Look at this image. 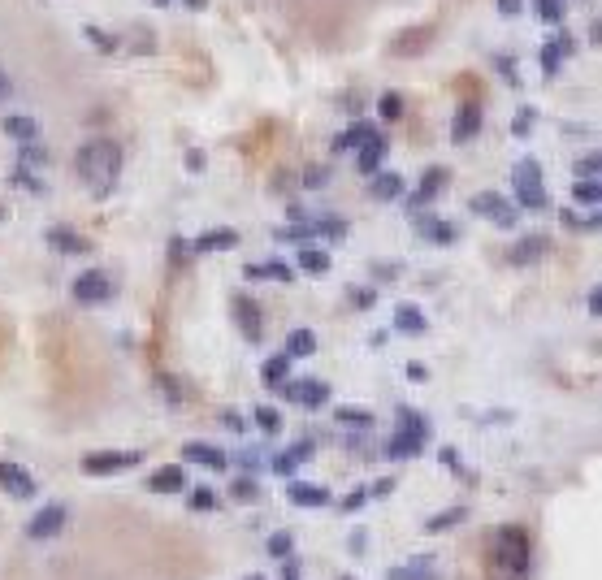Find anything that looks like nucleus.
<instances>
[{
	"instance_id": "obj_1",
	"label": "nucleus",
	"mask_w": 602,
	"mask_h": 580,
	"mask_svg": "<svg viewBox=\"0 0 602 580\" xmlns=\"http://www.w3.org/2000/svg\"><path fill=\"white\" fill-rule=\"evenodd\" d=\"M74 169L91 195H109L122 178V148L113 139H87L74 156Z\"/></svg>"
},
{
	"instance_id": "obj_2",
	"label": "nucleus",
	"mask_w": 602,
	"mask_h": 580,
	"mask_svg": "<svg viewBox=\"0 0 602 580\" xmlns=\"http://www.w3.org/2000/svg\"><path fill=\"white\" fill-rule=\"evenodd\" d=\"M490 559H494V568H499L503 576H529V568H533L529 533L516 529V524H503V529L494 533V542H490Z\"/></svg>"
},
{
	"instance_id": "obj_3",
	"label": "nucleus",
	"mask_w": 602,
	"mask_h": 580,
	"mask_svg": "<svg viewBox=\"0 0 602 580\" xmlns=\"http://www.w3.org/2000/svg\"><path fill=\"white\" fill-rule=\"evenodd\" d=\"M512 182H516V208H529V213H542L546 208V182H542V169L538 161H520L512 169Z\"/></svg>"
},
{
	"instance_id": "obj_4",
	"label": "nucleus",
	"mask_w": 602,
	"mask_h": 580,
	"mask_svg": "<svg viewBox=\"0 0 602 580\" xmlns=\"http://www.w3.org/2000/svg\"><path fill=\"white\" fill-rule=\"evenodd\" d=\"M473 213H481L490 226H499V230H512L520 208L507 200V195H499V191H481V195H473Z\"/></svg>"
},
{
	"instance_id": "obj_5",
	"label": "nucleus",
	"mask_w": 602,
	"mask_h": 580,
	"mask_svg": "<svg viewBox=\"0 0 602 580\" xmlns=\"http://www.w3.org/2000/svg\"><path fill=\"white\" fill-rule=\"evenodd\" d=\"M135 464H143L139 451H91V455H83L87 477H117V472H126Z\"/></svg>"
},
{
	"instance_id": "obj_6",
	"label": "nucleus",
	"mask_w": 602,
	"mask_h": 580,
	"mask_svg": "<svg viewBox=\"0 0 602 580\" xmlns=\"http://www.w3.org/2000/svg\"><path fill=\"white\" fill-rule=\"evenodd\" d=\"M65 524H70V507H65V503H48V507H39L35 516H31V524H26V537H31V542H48V537L65 533Z\"/></svg>"
},
{
	"instance_id": "obj_7",
	"label": "nucleus",
	"mask_w": 602,
	"mask_h": 580,
	"mask_svg": "<svg viewBox=\"0 0 602 580\" xmlns=\"http://www.w3.org/2000/svg\"><path fill=\"white\" fill-rule=\"evenodd\" d=\"M0 490H5L9 498H35L39 485H35V477L22 464H13V459L0 455Z\"/></svg>"
},
{
	"instance_id": "obj_8",
	"label": "nucleus",
	"mask_w": 602,
	"mask_h": 580,
	"mask_svg": "<svg viewBox=\"0 0 602 580\" xmlns=\"http://www.w3.org/2000/svg\"><path fill=\"white\" fill-rule=\"evenodd\" d=\"M113 295V282H109V273H100V269H87V273H78L74 278V299L78 303H104Z\"/></svg>"
},
{
	"instance_id": "obj_9",
	"label": "nucleus",
	"mask_w": 602,
	"mask_h": 580,
	"mask_svg": "<svg viewBox=\"0 0 602 580\" xmlns=\"http://www.w3.org/2000/svg\"><path fill=\"white\" fill-rule=\"evenodd\" d=\"M234 321H239L243 338L247 342H260L265 338V316H260V303L252 295H234Z\"/></svg>"
},
{
	"instance_id": "obj_10",
	"label": "nucleus",
	"mask_w": 602,
	"mask_h": 580,
	"mask_svg": "<svg viewBox=\"0 0 602 580\" xmlns=\"http://www.w3.org/2000/svg\"><path fill=\"white\" fill-rule=\"evenodd\" d=\"M282 386H286V381H282ZM286 399H291V403H304V407H325V399H330V386H325V381H317V377L291 381V386H286Z\"/></svg>"
},
{
	"instance_id": "obj_11",
	"label": "nucleus",
	"mask_w": 602,
	"mask_h": 580,
	"mask_svg": "<svg viewBox=\"0 0 602 580\" xmlns=\"http://www.w3.org/2000/svg\"><path fill=\"white\" fill-rule=\"evenodd\" d=\"M481 122H486L481 104H464V109L455 113V122H451V139H455V143H473V139L481 135Z\"/></svg>"
},
{
	"instance_id": "obj_12",
	"label": "nucleus",
	"mask_w": 602,
	"mask_h": 580,
	"mask_svg": "<svg viewBox=\"0 0 602 580\" xmlns=\"http://www.w3.org/2000/svg\"><path fill=\"white\" fill-rule=\"evenodd\" d=\"M182 459H187V464H200V468H213V472L230 468L226 455H221L213 442H187V446H182Z\"/></svg>"
},
{
	"instance_id": "obj_13",
	"label": "nucleus",
	"mask_w": 602,
	"mask_h": 580,
	"mask_svg": "<svg viewBox=\"0 0 602 580\" xmlns=\"http://www.w3.org/2000/svg\"><path fill=\"white\" fill-rule=\"evenodd\" d=\"M546 252H551V239H542V234H529V239H520L512 252H507V260H512V265H538Z\"/></svg>"
},
{
	"instance_id": "obj_14",
	"label": "nucleus",
	"mask_w": 602,
	"mask_h": 580,
	"mask_svg": "<svg viewBox=\"0 0 602 580\" xmlns=\"http://www.w3.org/2000/svg\"><path fill=\"white\" fill-rule=\"evenodd\" d=\"M356 152H360V156H356L360 174H377V169H382V161H386V152H390V143H386L382 135H373V139H364Z\"/></svg>"
},
{
	"instance_id": "obj_15",
	"label": "nucleus",
	"mask_w": 602,
	"mask_h": 580,
	"mask_svg": "<svg viewBox=\"0 0 602 580\" xmlns=\"http://www.w3.org/2000/svg\"><path fill=\"white\" fill-rule=\"evenodd\" d=\"M572 52H577L572 35H568V31H559V35H555V44H546V48H542V70H546V78L559 74V65H564V57H572Z\"/></svg>"
},
{
	"instance_id": "obj_16",
	"label": "nucleus",
	"mask_w": 602,
	"mask_h": 580,
	"mask_svg": "<svg viewBox=\"0 0 602 580\" xmlns=\"http://www.w3.org/2000/svg\"><path fill=\"white\" fill-rule=\"evenodd\" d=\"M286 498H291L295 507H325L330 503V490H325V485H308V481H291L286 485Z\"/></svg>"
},
{
	"instance_id": "obj_17",
	"label": "nucleus",
	"mask_w": 602,
	"mask_h": 580,
	"mask_svg": "<svg viewBox=\"0 0 602 580\" xmlns=\"http://www.w3.org/2000/svg\"><path fill=\"white\" fill-rule=\"evenodd\" d=\"M442 187H447V169H425V178H421V187L412 191V208H425L429 200H438Z\"/></svg>"
},
{
	"instance_id": "obj_18",
	"label": "nucleus",
	"mask_w": 602,
	"mask_h": 580,
	"mask_svg": "<svg viewBox=\"0 0 602 580\" xmlns=\"http://www.w3.org/2000/svg\"><path fill=\"white\" fill-rule=\"evenodd\" d=\"M182 485H187V472H182V464L156 468L152 477H148V490H152V494H178Z\"/></svg>"
},
{
	"instance_id": "obj_19",
	"label": "nucleus",
	"mask_w": 602,
	"mask_h": 580,
	"mask_svg": "<svg viewBox=\"0 0 602 580\" xmlns=\"http://www.w3.org/2000/svg\"><path fill=\"white\" fill-rule=\"evenodd\" d=\"M230 247H239V234H234V230H208V234H200V239L191 243V252L208 256V252H230Z\"/></svg>"
},
{
	"instance_id": "obj_20",
	"label": "nucleus",
	"mask_w": 602,
	"mask_h": 580,
	"mask_svg": "<svg viewBox=\"0 0 602 580\" xmlns=\"http://www.w3.org/2000/svg\"><path fill=\"white\" fill-rule=\"evenodd\" d=\"M421 446H425V433H416V429H399L395 438H390L386 455H390V459H412V455H421Z\"/></svg>"
},
{
	"instance_id": "obj_21",
	"label": "nucleus",
	"mask_w": 602,
	"mask_h": 580,
	"mask_svg": "<svg viewBox=\"0 0 602 580\" xmlns=\"http://www.w3.org/2000/svg\"><path fill=\"white\" fill-rule=\"evenodd\" d=\"M390 580H438L434 559H429V555H416L412 563H399V568H390Z\"/></svg>"
},
{
	"instance_id": "obj_22",
	"label": "nucleus",
	"mask_w": 602,
	"mask_h": 580,
	"mask_svg": "<svg viewBox=\"0 0 602 580\" xmlns=\"http://www.w3.org/2000/svg\"><path fill=\"white\" fill-rule=\"evenodd\" d=\"M369 191H373V200H399L403 195V178L399 174H390V169H377V174H369Z\"/></svg>"
},
{
	"instance_id": "obj_23",
	"label": "nucleus",
	"mask_w": 602,
	"mask_h": 580,
	"mask_svg": "<svg viewBox=\"0 0 602 580\" xmlns=\"http://www.w3.org/2000/svg\"><path fill=\"white\" fill-rule=\"evenodd\" d=\"M373 135H377V126H373V122H356V126H347L343 135L334 139V152H338V156H343V152H356L360 143H364V139H373Z\"/></svg>"
},
{
	"instance_id": "obj_24",
	"label": "nucleus",
	"mask_w": 602,
	"mask_h": 580,
	"mask_svg": "<svg viewBox=\"0 0 602 580\" xmlns=\"http://www.w3.org/2000/svg\"><path fill=\"white\" fill-rule=\"evenodd\" d=\"M0 126H5V135L18 139V143H35L39 139V122H35V117H26V113H13Z\"/></svg>"
},
{
	"instance_id": "obj_25",
	"label": "nucleus",
	"mask_w": 602,
	"mask_h": 580,
	"mask_svg": "<svg viewBox=\"0 0 602 580\" xmlns=\"http://www.w3.org/2000/svg\"><path fill=\"white\" fill-rule=\"evenodd\" d=\"M304 459H312V442H299V446H291V451H282V455H273V472H282V477H291V472L304 464Z\"/></svg>"
},
{
	"instance_id": "obj_26",
	"label": "nucleus",
	"mask_w": 602,
	"mask_h": 580,
	"mask_svg": "<svg viewBox=\"0 0 602 580\" xmlns=\"http://www.w3.org/2000/svg\"><path fill=\"white\" fill-rule=\"evenodd\" d=\"M48 243H52V252H70V256H83L87 252V239H83V234H74V230H48Z\"/></svg>"
},
{
	"instance_id": "obj_27",
	"label": "nucleus",
	"mask_w": 602,
	"mask_h": 580,
	"mask_svg": "<svg viewBox=\"0 0 602 580\" xmlns=\"http://www.w3.org/2000/svg\"><path fill=\"white\" fill-rule=\"evenodd\" d=\"M395 329L399 334H425V312L416 303H399L395 308Z\"/></svg>"
},
{
	"instance_id": "obj_28",
	"label": "nucleus",
	"mask_w": 602,
	"mask_h": 580,
	"mask_svg": "<svg viewBox=\"0 0 602 580\" xmlns=\"http://www.w3.org/2000/svg\"><path fill=\"white\" fill-rule=\"evenodd\" d=\"M312 351H317V334H312V329H291V334H286V355H291V360H308Z\"/></svg>"
},
{
	"instance_id": "obj_29",
	"label": "nucleus",
	"mask_w": 602,
	"mask_h": 580,
	"mask_svg": "<svg viewBox=\"0 0 602 580\" xmlns=\"http://www.w3.org/2000/svg\"><path fill=\"white\" fill-rule=\"evenodd\" d=\"M286 373H291V355L278 351V355H269V360H265V368H260V381H265V386H282Z\"/></svg>"
},
{
	"instance_id": "obj_30",
	"label": "nucleus",
	"mask_w": 602,
	"mask_h": 580,
	"mask_svg": "<svg viewBox=\"0 0 602 580\" xmlns=\"http://www.w3.org/2000/svg\"><path fill=\"white\" fill-rule=\"evenodd\" d=\"M247 278H252V282H291V265H282V260H269V265H247Z\"/></svg>"
},
{
	"instance_id": "obj_31",
	"label": "nucleus",
	"mask_w": 602,
	"mask_h": 580,
	"mask_svg": "<svg viewBox=\"0 0 602 580\" xmlns=\"http://www.w3.org/2000/svg\"><path fill=\"white\" fill-rule=\"evenodd\" d=\"M416 230H421L429 243H455V226H447V221H438V217H416Z\"/></svg>"
},
{
	"instance_id": "obj_32",
	"label": "nucleus",
	"mask_w": 602,
	"mask_h": 580,
	"mask_svg": "<svg viewBox=\"0 0 602 580\" xmlns=\"http://www.w3.org/2000/svg\"><path fill=\"white\" fill-rule=\"evenodd\" d=\"M299 269L312 273V278H321V273H330V256H325L321 247H304V252H299Z\"/></svg>"
},
{
	"instance_id": "obj_33",
	"label": "nucleus",
	"mask_w": 602,
	"mask_h": 580,
	"mask_svg": "<svg viewBox=\"0 0 602 580\" xmlns=\"http://www.w3.org/2000/svg\"><path fill=\"white\" fill-rule=\"evenodd\" d=\"M464 520H468V507H451V511H438V516H429L425 529H429V533H447V529H455V524H464Z\"/></svg>"
},
{
	"instance_id": "obj_34",
	"label": "nucleus",
	"mask_w": 602,
	"mask_h": 580,
	"mask_svg": "<svg viewBox=\"0 0 602 580\" xmlns=\"http://www.w3.org/2000/svg\"><path fill=\"white\" fill-rule=\"evenodd\" d=\"M44 165H48V152L39 148V139H35V143H22L18 169H26V174H35V169H44Z\"/></svg>"
},
{
	"instance_id": "obj_35",
	"label": "nucleus",
	"mask_w": 602,
	"mask_h": 580,
	"mask_svg": "<svg viewBox=\"0 0 602 580\" xmlns=\"http://www.w3.org/2000/svg\"><path fill=\"white\" fill-rule=\"evenodd\" d=\"M572 200L585 204V208H598V200H602L598 178H577V187H572Z\"/></svg>"
},
{
	"instance_id": "obj_36",
	"label": "nucleus",
	"mask_w": 602,
	"mask_h": 580,
	"mask_svg": "<svg viewBox=\"0 0 602 580\" xmlns=\"http://www.w3.org/2000/svg\"><path fill=\"white\" fill-rule=\"evenodd\" d=\"M338 425H356V429H373V412H364V407H338L334 412Z\"/></svg>"
},
{
	"instance_id": "obj_37",
	"label": "nucleus",
	"mask_w": 602,
	"mask_h": 580,
	"mask_svg": "<svg viewBox=\"0 0 602 580\" xmlns=\"http://www.w3.org/2000/svg\"><path fill=\"white\" fill-rule=\"evenodd\" d=\"M564 13H568V0H538V18L542 22H564Z\"/></svg>"
},
{
	"instance_id": "obj_38",
	"label": "nucleus",
	"mask_w": 602,
	"mask_h": 580,
	"mask_svg": "<svg viewBox=\"0 0 602 580\" xmlns=\"http://www.w3.org/2000/svg\"><path fill=\"white\" fill-rule=\"evenodd\" d=\"M377 109H382L386 122H399V117H403V96H399V91H386V96L377 100Z\"/></svg>"
},
{
	"instance_id": "obj_39",
	"label": "nucleus",
	"mask_w": 602,
	"mask_h": 580,
	"mask_svg": "<svg viewBox=\"0 0 602 580\" xmlns=\"http://www.w3.org/2000/svg\"><path fill=\"white\" fill-rule=\"evenodd\" d=\"M83 35H87V44L91 48H100V52H117V39L109 31H100V26H83Z\"/></svg>"
},
{
	"instance_id": "obj_40",
	"label": "nucleus",
	"mask_w": 602,
	"mask_h": 580,
	"mask_svg": "<svg viewBox=\"0 0 602 580\" xmlns=\"http://www.w3.org/2000/svg\"><path fill=\"white\" fill-rule=\"evenodd\" d=\"M252 420H256V425L265 429V433H278V429H282V412H273V407H256Z\"/></svg>"
},
{
	"instance_id": "obj_41",
	"label": "nucleus",
	"mask_w": 602,
	"mask_h": 580,
	"mask_svg": "<svg viewBox=\"0 0 602 580\" xmlns=\"http://www.w3.org/2000/svg\"><path fill=\"white\" fill-rule=\"evenodd\" d=\"M265 550H269L273 559H286V555H291V550H295V537H291V533H273Z\"/></svg>"
},
{
	"instance_id": "obj_42",
	"label": "nucleus",
	"mask_w": 602,
	"mask_h": 580,
	"mask_svg": "<svg viewBox=\"0 0 602 580\" xmlns=\"http://www.w3.org/2000/svg\"><path fill=\"white\" fill-rule=\"evenodd\" d=\"M399 429H416V433H429V420L412 407H399Z\"/></svg>"
},
{
	"instance_id": "obj_43",
	"label": "nucleus",
	"mask_w": 602,
	"mask_h": 580,
	"mask_svg": "<svg viewBox=\"0 0 602 580\" xmlns=\"http://www.w3.org/2000/svg\"><path fill=\"white\" fill-rule=\"evenodd\" d=\"M213 507H217V494H213V490H204V485H200V490L191 494V511H213Z\"/></svg>"
},
{
	"instance_id": "obj_44",
	"label": "nucleus",
	"mask_w": 602,
	"mask_h": 580,
	"mask_svg": "<svg viewBox=\"0 0 602 580\" xmlns=\"http://www.w3.org/2000/svg\"><path fill=\"white\" fill-rule=\"evenodd\" d=\"M221 425H226L230 433H247V416L234 412V407H226V412H221Z\"/></svg>"
},
{
	"instance_id": "obj_45",
	"label": "nucleus",
	"mask_w": 602,
	"mask_h": 580,
	"mask_svg": "<svg viewBox=\"0 0 602 580\" xmlns=\"http://www.w3.org/2000/svg\"><path fill=\"white\" fill-rule=\"evenodd\" d=\"M325 182H330V169H325V165H312L304 174V187H325Z\"/></svg>"
},
{
	"instance_id": "obj_46",
	"label": "nucleus",
	"mask_w": 602,
	"mask_h": 580,
	"mask_svg": "<svg viewBox=\"0 0 602 580\" xmlns=\"http://www.w3.org/2000/svg\"><path fill=\"white\" fill-rule=\"evenodd\" d=\"M230 494L239 498V503H256V485L247 481V477H243V481H234V490H230Z\"/></svg>"
},
{
	"instance_id": "obj_47",
	"label": "nucleus",
	"mask_w": 602,
	"mask_h": 580,
	"mask_svg": "<svg viewBox=\"0 0 602 580\" xmlns=\"http://www.w3.org/2000/svg\"><path fill=\"white\" fill-rule=\"evenodd\" d=\"M577 178H598V152H590L585 161H577Z\"/></svg>"
},
{
	"instance_id": "obj_48",
	"label": "nucleus",
	"mask_w": 602,
	"mask_h": 580,
	"mask_svg": "<svg viewBox=\"0 0 602 580\" xmlns=\"http://www.w3.org/2000/svg\"><path fill=\"white\" fill-rule=\"evenodd\" d=\"M364 503H369V490H356V494H347V498H343V511H360Z\"/></svg>"
},
{
	"instance_id": "obj_49",
	"label": "nucleus",
	"mask_w": 602,
	"mask_h": 580,
	"mask_svg": "<svg viewBox=\"0 0 602 580\" xmlns=\"http://www.w3.org/2000/svg\"><path fill=\"white\" fill-rule=\"evenodd\" d=\"M161 390H165L161 399H169V403H182V394H178V381H174V377H161Z\"/></svg>"
},
{
	"instance_id": "obj_50",
	"label": "nucleus",
	"mask_w": 602,
	"mask_h": 580,
	"mask_svg": "<svg viewBox=\"0 0 602 580\" xmlns=\"http://www.w3.org/2000/svg\"><path fill=\"white\" fill-rule=\"evenodd\" d=\"M390 490H395V481L382 477V481H373V485H369V498H386Z\"/></svg>"
},
{
	"instance_id": "obj_51",
	"label": "nucleus",
	"mask_w": 602,
	"mask_h": 580,
	"mask_svg": "<svg viewBox=\"0 0 602 580\" xmlns=\"http://www.w3.org/2000/svg\"><path fill=\"white\" fill-rule=\"evenodd\" d=\"M520 9H525V0H499V13H507V18L520 13Z\"/></svg>"
},
{
	"instance_id": "obj_52",
	"label": "nucleus",
	"mask_w": 602,
	"mask_h": 580,
	"mask_svg": "<svg viewBox=\"0 0 602 580\" xmlns=\"http://www.w3.org/2000/svg\"><path fill=\"white\" fill-rule=\"evenodd\" d=\"M282 580H299V563L286 555V568H282Z\"/></svg>"
},
{
	"instance_id": "obj_53",
	"label": "nucleus",
	"mask_w": 602,
	"mask_h": 580,
	"mask_svg": "<svg viewBox=\"0 0 602 580\" xmlns=\"http://www.w3.org/2000/svg\"><path fill=\"white\" fill-rule=\"evenodd\" d=\"M377 295H369V290H356V295H351V303H356V308H369Z\"/></svg>"
},
{
	"instance_id": "obj_54",
	"label": "nucleus",
	"mask_w": 602,
	"mask_h": 580,
	"mask_svg": "<svg viewBox=\"0 0 602 580\" xmlns=\"http://www.w3.org/2000/svg\"><path fill=\"white\" fill-rule=\"evenodd\" d=\"M187 169H191V174H200V169H204V156H200V152H187Z\"/></svg>"
},
{
	"instance_id": "obj_55",
	"label": "nucleus",
	"mask_w": 602,
	"mask_h": 580,
	"mask_svg": "<svg viewBox=\"0 0 602 580\" xmlns=\"http://www.w3.org/2000/svg\"><path fill=\"white\" fill-rule=\"evenodd\" d=\"M598 312H602V290L594 286V290H590V316H598Z\"/></svg>"
},
{
	"instance_id": "obj_56",
	"label": "nucleus",
	"mask_w": 602,
	"mask_h": 580,
	"mask_svg": "<svg viewBox=\"0 0 602 580\" xmlns=\"http://www.w3.org/2000/svg\"><path fill=\"white\" fill-rule=\"evenodd\" d=\"M9 91H13V83H9V74H5V70H0V104H5V100H9Z\"/></svg>"
},
{
	"instance_id": "obj_57",
	"label": "nucleus",
	"mask_w": 602,
	"mask_h": 580,
	"mask_svg": "<svg viewBox=\"0 0 602 580\" xmlns=\"http://www.w3.org/2000/svg\"><path fill=\"white\" fill-rule=\"evenodd\" d=\"M529 126H533V113H520V122H516V135H529Z\"/></svg>"
},
{
	"instance_id": "obj_58",
	"label": "nucleus",
	"mask_w": 602,
	"mask_h": 580,
	"mask_svg": "<svg viewBox=\"0 0 602 580\" xmlns=\"http://www.w3.org/2000/svg\"><path fill=\"white\" fill-rule=\"evenodd\" d=\"M182 5H187V9H204L208 0H182Z\"/></svg>"
},
{
	"instance_id": "obj_59",
	"label": "nucleus",
	"mask_w": 602,
	"mask_h": 580,
	"mask_svg": "<svg viewBox=\"0 0 602 580\" xmlns=\"http://www.w3.org/2000/svg\"><path fill=\"white\" fill-rule=\"evenodd\" d=\"M152 5H169V0H152Z\"/></svg>"
},
{
	"instance_id": "obj_60",
	"label": "nucleus",
	"mask_w": 602,
	"mask_h": 580,
	"mask_svg": "<svg viewBox=\"0 0 602 580\" xmlns=\"http://www.w3.org/2000/svg\"><path fill=\"white\" fill-rule=\"evenodd\" d=\"M338 580H356V576H338Z\"/></svg>"
},
{
	"instance_id": "obj_61",
	"label": "nucleus",
	"mask_w": 602,
	"mask_h": 580,
	"mask_svg": "<svg viewBox=\"0 0 602 580\" xmlns=\"http://www.w3.org/2000/svg\"><path fill=\"white\" fill-rule=\"evenodd\" d=\"M247 580H260V576H247Z\"/></svg>"
}]
</instances>
